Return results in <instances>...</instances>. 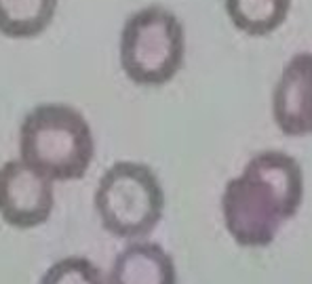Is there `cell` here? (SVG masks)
Listing matches in <instances>:
<instances>
[{
    "instance_id": "6",
    "label": "cell",
    "mask_w": 312,
    "mask_h": 284,
    "mask_svg": "<svg viewBox=\"0 0 312 284\" xmlns=\"http://www.w3.org/2000/svg\"><path fill=\"white\" fill-rule=\"evenodd\" d=\"M272 116L285 135L312 133V53H295L285 64L272 90Z\"/></svg>"
},
{
    "instance_id": "3",
    "label": "cell",
    "mask_w": 312,
    "mask_h": 284,
    "mask_svg": "<svg viewBox=\"0 0 312 284\" xmlns=\"http://www.w3.org/2000/svg\"><path fill=\"white\" fill-rule=\"evenodd\" d=\"M93 204L110 236L129 242L146 240L163 219L165 190L146 162L116 160L99 177Z\"/></svg>"
},
{
    "instance_id": "5",
    "label": "cell",
    "mask_w": 312,
    "mask_h": 284,
    "mask_svg": "<svg viewBox=\"0 0 312 284\" xmlns=\"http://www.w3.org/2000/svg\"><path fill=\"white\" fill-rule=\"evenodd\" d=\"M55 208V181L22 158L0 166V219L13 230H34L49 221Z\"/></svg>"
},
{
    "instance_id": "8",
    "label": "cell",
    "mask_w": 312,
    "mask_h": 284,
    "mask_svg": "<svg viewBox=\"0 0 312 284\" xmlns=\"http://www.w3.org/2000/svg\"><path fill=\"white\" fill-rule=\"evenodd\" d=\"M59 0H0V34L34 38L53 22Z\"/></svg>"
},
{
    "instance_id": "1",
    "label": "cell",
    "mask_w": 312,
    "mask_h": 284,
    "mask_svg": "<svg viewBox=\"0 0 312 284\" xmlns=\"http://www.w3.org/2000/svg\"><path fill=\"white\" fill-rule=\"evenodd\" d=\"M304 173L299 162L280 150H264L232 177L221 194V217L238 246L266 248L280 226L301 206Z\"/></svg>"
},
{
    "instance_id": "2",
    "label": "cell",
    "mask_w": 312,
    "mask_h": 284,
    "mask_svg": "<svg viewBox=\"0 0 312 284\" xmlns=\"http://www.w3.org/2000/svg\"><path fill=\"white\" fill-rule=\"evenodd\" d=\"M19 158L51 181L80 179L95 158L93 128L74 106L38 104L19 124Z\"/></svg>"
},
{
    "instance_id": "9",
    "label": "cell",
    "mask_w": 312,
    "mask_h": 284,
    "mask_svg": "<svg viewBox=\"0 0 312 284\" xmlns=\"http://www.w3.org/2000/svg\"><path fill=\"white\" fill-rule=\"evenodd\" d=\"M228 17L240 32L270 34L287 19L291 0H224Z\"/></svg>"
},
{
    "instance_id": "10",
    "label": "cell",
    "mask_w": 312,
    "mask_h": 284,
    "mask_svg": "<svg viewBox=\"0 0 312 284\" xmlns=\"http://www.w3.org/2000/svg\"><path fill=\"white\" fill-rule=\"evenodd\" d=\"M38 284H106V278L91 259L70 255L51 263Z\"/></svg>"
},
{
    "instance_id": "7",
    "label": "cell",
    "mask_w": 312,
    "mask_h": 284,
    "mask_svg": "<svg viewBox=\"0 0 312 284\" xmlns=\"http://www.w3.org/2000/svg\"><path fill=\"white\" fill-rule=\"evenodd\" d=\"M106 284H177V268L158 242L133 240L114 257Z\"/></svg>"
},
{
    "instance_id": "4",
    "label": "cell",
    "mask_w": 312,
    "mask_h": 284,
    "mask_svg": "<svg viewBox=\"0 0 312 284\" xmlns=\"http://www.w3.org/2000/svg\"><path fill=\"white\" fill-rule=\"evenodd\" d=\"M120 68L142 86H160L182 70L186 34L179 17L163 4L133 11L120 30Z\"/></svg>"
}]
</instances>
